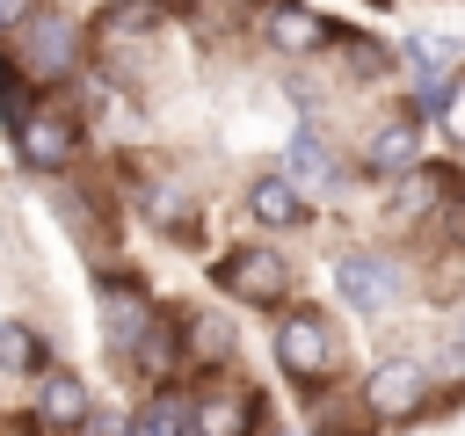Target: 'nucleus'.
Masks as SVG:
<instances>
[{
	"label": "nucleus",
	"mask_w": 465,
	"mask_h": 436,
	"mask_svg": "<svg viewBox=\"0 0 465 436\" xmlns=\"http://www.w3.org/2000/svg\"><path fill=\"white\" fill-rule=\"evenodd\" d=\"M73 51H80V29H73V15H29L22 7V73L29 80H58V73H73Z\"/></svg>",
	"instance_id": "1"
},
{
	"label": "nucleus",
	"mask_w": 465,
	"mask_h": 436,
	"mask_svg": "<svg viewBox=\"0 0 465 436\" xmlns=\"http://www.w3.org/2000/svg\"><path fill=\"white\" fill-rule=\"evenodd\" d=\"M334 356H341V349H334V327H327L320 312H291V320L276 327V363H283L291 378L312 385V378L334 371Z\"/></svg>",
	"instance_id": "2"
},
{
	"label": "nucleus",
	"mask_w": 465,
	"mask_h": 436,
	"mask_svg": "<svg viewBox=\"0 0 465 436\" xmlns=\"http://www.w3.org/2000/svg\"><path fill=\"white\" fill-rule=\"evenodd\" d=\"M218 283H225L232 298H247V305H276V298L291 291V269H283V254H269V247H240V254L218 262Z\"/></svg>",
	"instance_id": "3"
},
{
	"label": "nucleus",
	"mask_w": 465,
	"mask_h": 436,
	"mask_svg": "<svg viewBox=\"0 0 465 436\" xmlns=\"http://www.w3.org/2000/svg\"><path fill=\"white\" fill-rule=\"evenodd\" d=\"M334 283H341L349 312H385V305H392V291H400V269H392L385 254H341Z\"/></svg>",
	"instance_id": "4"
},
{
	"label": "nucleus",
	"mask_w": 465,
	"mask_h": 436,
	"mask_svg": "<svg viewBox=\"0 0 465 436\" xmlns=\"http://www.w3.org/2000/svg\"><path fill=\"white\" fill-rule=\"evenodd\" d=\"M421 392H429L421 363H378V371H371V385H363L371 414H414V407H421Z\"/></svg>",
	"instance_id": "5"
},
{
	"label": "nucleus",
	"mask_w": 465,
	"mask_h": 436,
	"mask_svg": "<svg viewBox=\"0 0 465 436\" xmlns=\"http://www.w3.org/2000/svg\"><path fill=\"white\" fill-rule=\"evenodd\" d=\"M15 145H22V160H29V167H44V174H51V167H65V160H73V124L44 109V116H29V124L15 131Z\"/></svg>",
	"instance_id": "6"
},
{
	"label": "nucleus",
	"mask_w": 465,
	"mask_h": 436,
	"mask_svg": "<svg viewBox=\"0 0 465 436\" xmlns=\"http://www.w3.org/2000/svg\"><path fill=\"white\" fill-rule=\"evenodd\" d=\"M414 153H421V124H414V109H407V116L378 124V138H371V174H407Z\"/></svg>",
	"instance_id": "7"
},
{
	"label": "nucleus",
	"mask_w": 465,
	"mask_h": 436,
	"mask_svg": "<svg viewBox=\"0 0 465 436\" xmlns=\"http://www.w3.org/2000/svg\"><path fill=\"white\" fill-rule=\"evenodd\" d=\"M247 211H254L262 225H298V218H305V196H298L291 174H262V182L247 189Z\"/></svg>",
	"instance_id": "8"
},
{
	"label": "nucleus",
	"mask_w": 465,
	"mask_h": 436,
	"mask_svg": "<svg viewBox=\"0 0 465 436\" xmlns=\"http://www.w3.org/2000/svg\"><path fill=\"white\" fill-rule=\"evenodd\" d=\"M44 421H58V429H87V385L65 378V371H51V378H44Z\"/></svg>",
	"instance_id": "9"
},
{
	"label": "nucleus",
	"mask_w": 465,
	"mask_h": 436,
	"mask_svg": "<svg viewBox=\"0 0 465 436\" xmlns=\"http://www.w3.org/2000/svg\"><path fill=\"white\" fill-rule=\"evenodd\" d=\"M407 58H414V73H421V102H436V94H443V73L458 65V44H450V36H429V44H407Z\"/></svg>",
	"instance_id": "10"
},
{
	"label": "nucleus",
	"mask_w": 465,
	"mask_h": 436,
	"mask_svg": "<svg viewBox=\"0 0 465 436\" xmlns=\"http://www.w3.org/2000/svg\"><path fill=\"white\" fill-rule=\"evenodd\" d=\"M196 436H247V400H240V392L203 400V407H196Z\"/></svg>",
	"instance_id": "11"
},
{
	"label": "nucleus",
	"mask_w": 465,
	"mask_h": 436,
	"mask_svg": "<svg viewBox=\"0 0 465 436\" xmlns=\"http://www.w3.org/2000/svg\"><path fill=\"white\" fill-rule=\"evenodd\" d=\"M36 363H44V342H36V327L7 320V327H0V371H36Z\"/></svg>",
	"instance_id": "12"
},
{
	"label": "nucleus",
	"mask_w": 465,
	"mask_h": 436,
	"mask_svg": "<svg viewBox=\"0 0 465 436\" xmlns=\"http://www.w3.org/2000/svg\"><path fill=\"white\" fill-rule=\"evenodd\" d=\"M327 174H334L327 145H320L312 131H298V138H291V182H327Z\"/></svg>",
	"instance_id": "13"
},
{
	"label": "nucleus",
	"mask_w": 465,
	"mask_h": 436,
	"mask_svg": "<svg viewBox=\"0 0 465 436\" xmlns=\"http://www.w3.org/2000/svg\"><path fill=\"white\" fill-rule=\"evenodd\" d=\"M269 36H276L283 51H298V44H312V36H320V22H312L305 7H276V15H269Z\"/></svg>",
	"instance_id": "14"
},
{
	"label": "nucleus",
	"mask_w": 465,
	"mask_h": 436,
	"mask_svg": "<svg viewBox=\"0 0 465 436\" xmlns=\"http://www.w3.org/2000/svg\"><path fill=\"white\" fill-rule=\"evenodd\" d=\"M189 334H196V342H189L196 356H225V327H218V320H196Z\"/></svg>",
	"instance_id": "15"
},
{
	"label": "nucleus",
	"mask_w": 465,
	"mask_h": 436,
	"mask_svg": "<svg viewBox=\"0 0 465 436\" xmlns=\"http://www.w3.org/2000/svg\"><path fill=\"white\" fill-rule=\"evenodd\" d=\"M443 131L465 145V87H450V102H443Z\"/></svg>",
	"instance_id": "16"
}]
</instances>
